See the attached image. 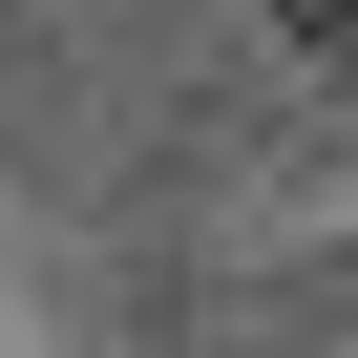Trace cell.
<instances>
[{"instance_id": "6da1fadb", "label": "cell", "mask_w": 358, "mask_h": 358, "mask_svg": "<svg viewBox=\"0 0 358 358\" xmlns=\"http://www.w3.org/2000/svg\"><path fill=\"white\" fill-rule=\"evenodd\" d=\"M274 22H295V43H316V64H358V0H274Z\"/></svg>"}]
</instances>
